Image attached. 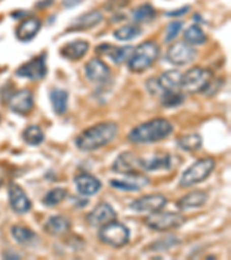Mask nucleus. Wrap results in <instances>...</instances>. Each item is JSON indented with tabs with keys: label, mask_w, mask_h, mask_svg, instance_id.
Instances as JSON below:
<instances>
[{
	"label": "nucleus",
	"mask_w": 231,
	"mask_h": 260,
	"mask_svg": "<svg viewBox=\"0 0 231 260\" xmlns=\"http://www.w3.org/2000/svg\"><path fill=\"white\" fill-rule=\"evenodd\" d=\"M215 168V161L212 157H204L195 161L193 165L184 171L179 179V186L190 187L195 184L204 182L213 173Z\"/></svg>",
	"instance_id": "obj_5"
},
{
	"label": "nucleus",
	"mask_w": 231,
	"mask_h": 260,
	"mask_svg": "<svg viewBox=\"0 0 231 260\" xmlns=\"http://www.w3.org/2000/svg\"><path fill=\"white\" fill-rule=\"evenodd\" d=\"M50 101H51L54 114L64 115L69 107V93L60 88H54L50 91Z\"/></svg>",
	"instance_id": "obj_25"
},
{
	"label": "nucleus",
	"mask_w": 231,
	"mask_h": 260,
	"mask_svg": "<svg viewBox=\"0 0 231 260\" xmlns=\"http://www.w3.org/2000/svg\"><path fill=\"white\" fill-rule=\"evenodd\" d=\"M112 170L119 175L137 173L140 169V157L132 152L119 154L112 165Z\"/></svg>",
	"instance_id": "obj_16"
},
{
	"label": "nucleus",
	"mask_w": 231,
	"mask_h": 260,
	"mask_svg": "<svg viewBox=\"0 0 231 260\" xmlns=\"http://www.w3.org/2000/svg\"><path fill=\"white\" fill-rule=\"evenodd\" d=\"M185 94L182 90H163L161 93V104L166 108H176L182 106Z\"/></svg>",
	"instance_id": "obj_30"
},
{
	"label": "nucleus",
	"mask_w": 231,
	"mask_h": 260,
	"mask_svg": "<svg viewBox=\"0 0 231 260\" xmlns=\"http://www.w3.org/2000/svg\"><path fill=\"white\" fill-rule=\"evenodd\" d=\"M180 242L182 241H180L178 237L171 235V236H167L164 238H161V240L155 241L149 246L150 249H152V251H168L170 247H174L177 244H179Z\"/></svg>",
	"instance_id": "obj_34"
},
{
	"label": "nucleus",
	"mask_w": 231,
	"mask_h": 260,
	"mask_svg": "<svg viewBox=\"0 0 231 260\" xmlns=\"http://www.w3.org/2000/svg\"><path fill=\"white\" fill-rule=\"evenodd\" d=\"M87 222L91 227L101 228L117 219V212L110 204L101 203L92 211L88 213Z\"/></svg>",
	"instance_id": "obj_12"
},
{
	"label": "nucleus",
	"mask_w": 231,
	"mask_h": 260,
	"mask_svg": "<svg viewBox=\"0 0 231 260\" xmlns=\"http://www.w3.org/2000/svg\"><path fill=\"white\" fill-rule=\"evenodd\" d=\"M180 81H182V73L177 70H169L162 73L157 79L158 86L161 90H179Z\"/></svg>",
	"instance_id": "obj_24"
},
{
	"label": "nucleus",
	"mask_w": 231,
	"mask_h": 260,
	"mask_svg": "<svg viewBox=\"0 0 231 260\" xmlns=\"http://www.w3.org/2000/svg\"><path fill=\"white\" fill-rule=\"evenodd\" d=\"M146 87H147V89H148V91L152 95H157L158 93H162L161 88H159V86H158L157 79L150 78L149 80H147Z\"/></svg>",
	"instance_id": "obj_37"
},
{
	"label": "nucleus",
	"mask_w": 231,
	"mask_h": 260,
	"mask_svg": "<svg viewBox=\"0 0 231 260\" xmlns=\"http://www.w3.org/2000/svg\"><path fill=\"white\" fill-rule=\"evenodd\" d=\"M159 54V47L156 42L146 41L137 48L127 60L128 70L133 73H142L157 60Z\"/></svg>",
	"instance_id": "obj_3"
},
{
	"label": "nucleus",
	"mask_w": 231,
	"mask_h": 260,
	"mask_svg": "<svg viewBox=\"0 0 231 260\" xmlns=\"http://www.w3.org/2000/svg\"><path fill=\"white\" fill-rule=\"evenodd\" d=\"M167 203L168 200L164 196L155 193L140 197V198L132 201L129 208L136 213H153L162 209Z\"/></svg>",
	"instance_id": "obj_11"
},
{
	"label": "nucleus",
	"mask_w": 231,
	"mask_h": 260,
	"mask_svg": "<svg viewBox=\"0 0 231 260\" xmlns=\"http://www.w3.org/2000/svg\"><path fill=\"white\" fill-rule=\"evenodd\" d=\"M118 133V125L115 121H102L88 127L75 138V146L82 152H92L115 139Z\"/></svg>",
	"instance_id": "obj_1"
},
{
	"label": "nucleus",
	"mask_w": 231,
	"mask_h": 260,
	"mask_svg": "<svg viewBox=\"0 0 231 260\" xmlns=\"http://www.w3.org/2000/svg\"><path fill=\"white\" fill-rule=\"evenodd\" d=\"M89 50V43L85 40H77L65 44L60 50V54L66 59L78 60L85 56Z\"/></svg>",
	"instance_id": "obj_22"
},
{
	"label": "nucleus",
	"mask_w": 231,
	"mask_h": 260,
	"mask_svg": "<svg viewBox=\"0 0 231 260\" xmlns=\"http://www.w3.org/2000/svg\"><path fill=\"white\" fill-rule=\"evenodd\" d=\"M142 34L140 27L133 26V24H127V26H123L113 31V36L116 40L121 42H127L137 39Z\"/></svg>",
	"instance_id": "obj_32"
},
{
	"label": "nucleus",
	"mask_w": 231,
	"mask_h": 260,
	"mask_svg": "<svg viewBox=\"0 0 231 260\" xmlns=\"http://www.w3.org/2000/svg\"><path fill=\"white\" fill-rule=\"evenodd\" d=\"M213 80V73L204 67H192L186 73L182 74L180 89L190 94L205 93Z\"/></svg>",
	"instance_id": "obj_4"
},
{
	"label": "nucleus",
	"mask_w": 231,
	"mask_h": 260,
	"mask_svg": "<svg viewBox=\"0 0 231 260\" xmlns=\"http://www.w3.org/2000/svg\"><path fill=\"white\" fill-rule=\"evenodd\" d=\"M2 185H3V179L0 178V187H2Z\"/></svg>",
	"instance_id": "obj_41"
},
{
	"label": "nucleus",
	"mask_w": 231,
	"mask_h": 260,
	"mask_svg": "<svg viewBox=\"0 0 231 260\" xmlns=\"http://www.w3.org/2000/svg\"><path fill=\"white\" fill-rule=\"evenodd\" d=\"M12 237L21 245H28L36 240L37 235L34 230L22 225H14L11 228Z\"/></svg>",
	"instance_id": "obj_27"
},
{
	"label": "nucleus",
	"mask_w": 231,
	"mask_h": 260,
	"mask_svg": "<svg viewBox=\"0 0 231 260\" xmlns=\"http://www.w3.org/2000/svg\"><path fill=\"white\" fill-rule=\"evenodd\" d=\"M74 184L79 193L85 197L96 194L102 187L101 180L90 174H80L75 176Z\"/></svg>",
	"instance_id": "obj_17"
},
{
	"label": "nucleus",
	"mask_w": 231,
	"mask_h": 260,
	"mask_svg": "<svg viewBox=\"0 0 231 260\" xmlns=\"http://www.w3.org/2000/svg\"><path fill=\"white\" fill-rule=\"evenodd\" d=\"M190 10H191L190 6H184L182 8H177V10L167 12L166 15L167 16H171V18H179V16H183V15L186 14Z\"/></svg>",
	"instance_id": "obj_38"
},
{
	"label": "nucleus",
	"mask_w": 231,
	"mask_h": 260,
	"mask_svg": "<svg viewBox=\"0 0 231 260\" xmlns=\"http://www.w3.org/2000/svg\"><path fill=\"white\" fill-rule=\"evenodd\" d=\"M183 22L182 21H172L168 24L167 28V35H166V42H170L177 37L179 31L182 30Z\"/></svg>",
	"instance_id": "obj_35"
},
{
	"label": "nucleus",
	"mask_w": 231,
	"mask_h": 260,
	"mask_svg": "<svg viewBox=\"0 0 231 260\" xmlns=\"http://www.w3.org/2000/svg\"><path fill=\"white\" fill-rule=\"evenodd\" d=\"M198 51L185 41L176 42L168 49L167 59L175 66H186L195 60Z\"/></svg>",
	"instance_id": "obj_8"
},
{
	"label": "nucleus",
	"mask_w": 231,
	"mask_h": 260,
	"mask_svg": "<svg viewBox=\"0 0 231 260\" xmlns=\"http://www.w3.org/2000/svg\"><path fill=\"white\" fill-rule=\"evenodd\" d=\"M103 21V15L97 10H92L90 12L78 16L74 19L69 28L70 31H81L87 29H92Z\"/></svg>",
	"instance_id": "obj_18"
},
{
	"label": "nucleus",
	"mask_w": 231,
	"mask_h": 260,
	"mask_svg": "<svg viewBox=\"0 0 231 260\" xmlns=\"http://www.w3.org/2000/svg\"><path fill=\"white\" fill-rule=\"evenodd\" d=\"M207 199H208V194L206 193L205 191H201V190L192 191L190 193L185 194L179 200H177L176 206H177V208H179L180 211H186V209H191V208H198V207L204 206Z\"/></svg>",
	"instance_id": "obj_21"
},
{
	"label": "nucleus",
	"mask_w": 231,
	"mask_h": 260,
	"mask_svg": "<svg viewBox=\"0 0 231 260\" xmlns=\"http://www.w3.org/2000/svg\"><path fill=\"white\" fill-rule=\"evenodd\" d=\"M184 40L191 45H201L206 43L207 36L199 24H192L184 32Z\"/></svg>",
	"instance_id": "obj_29"
},
{
	"label": "nucleus",
	"mask_w": 231,
	"mask_h": 260,
	"mask_svg": "<svg viewBox=\"0 0 231 260\" xmlns=\"http://www.w3.org/2000/svg\"><path fill=\"white\" fill-rule=\"evenodd\" d=\"M43 229L46 234L51 236H60L71 229V221L66 216L54 215L46 220Z\"/></svg>",
	"instance_id": "obj_23"
},
{
	"label": "nucleus",
	"mask_w": 231,
	"mask_h": 260,
	"mask_svg": "<svg viewBox=\"0 0 231 260\" xmlns=\"http://www.w3.org/2000/svg\"><path fill=\"white\" fill-rule=\"evenodd\" d=\"M3 257L5 259H20V255L16 254L15 252H12V251H6V252H4Z\"/></svg>",
	"instance_id": "obj_40"
},
{
	"label": "nucleus",
	"mask_w": 231,
	"mask_h": 260,
	"mask_svg": "<svg viewBox=\"0 0 231 260\" xmlns=\"http://www.w3.org/2000/svg\"><path fill=\"white\" fill-rule=\"evenodd\" d=\"M83 0H62V6L66 8H73L79 4H81Z\"/></svg>",
	"instance_id": "obj_39"
},
{
	"label": "nucleus",
	"mask_w": 231,
	"mask_h": 260,
	"mask_svg": "<svg viewBox=\"0 0 231 260\" xmlns=\"http://www.w3.org/2000/svg\"><path fill=\"white\" fill-rule=\"evenodd\" d=\"M46 74H48V66H46V57L44 53L24 62L15 71L16 77L29 79L32 81L42 80L46 77Z\"/></svg>",
	"instance_id": "obj_9"
},
{
	"label": "nucleus",
	"mask_w": 231,
	"mask_h": 260,
	"mask_svg": "<svg viewBox=\"0 0 231 260\" xmlns=\"http://www.w3.org/2000/svg\"><path fill=\"white\" fill-rule=\"evenodd\" d=\"M128 4L129 0H107L103 7L107 12H118L128 6Z\"/></svg>",
	"instance_id": "obj_36"
},
{
	"label": "nucleus",
	"mask_w": 231,
	"mask_h": 260,
	"mask_svg": "<svg viewBox=\"0 0 231 260\" xmlns=\"http://www.w3.org/2000/svg\"><path fill=\"white\" fill-rule=\"evenodd\" d=\"M172 167V156L168 153L155 154L153 156L141 158L140 157V169L145 171H158L169 170Z\"/></svg>",
	"instance_id": "obj_19"
},
{
	"label": "nucleus",
	"mask_w": 231,
	"mask_h": 260,
	"mask_svg": "<svg viewBox=\"0 0 231 260\" xmlns=\"http://www.w3.org/2000/svg\"><path fill=\"white\" fill-rule=\"evenodd\" d=\"M177 145L180 149L185 150V152H195L203 146V138L198 133L185 134V136L178 138Z\"/></svg>",
	"instance_id": "obj_26"
},
{
	"label": "nucleus",
	"mask_w": 231,
	"mask_h": 260,
	"mask_svg": "<svg viewBox=\"0 0 231 260\" xmlns=\"http://www.w3.org/2000/svg\"><path fill=\"white\" fill-rule=\"evenodd\" d=\"M8 107L11 111L21 116L30 114L34 109V95L27 88L20 89L8 100Z\"/></svg>",
	"instance_id": "obj_13"
},
{
	"label": "nucleus",
	"mask_w": 231,
	"mask_h": 260,
	"mask_svg": "<svg viewBox=\"0 0 231 260\" xmlns=\"http://www.w3.org/2000/svg\"><path fill=\"white\" fill-rule=\"evenodd\" d=\"M8 200L10 206L16 214H26L31 208L30 200L23 191V188L16 183H10L8 185Z\"/></svg>",
	"instance_id": "obj_14"
},
{
	"label": "nucleus",
	"mask_w": 231,
	"mask_h": 260,
	"mask_svg": "<svg viewBox=\"0 0 231 260\" xmlns=\"http://www.w3.org/2000/svg\"><path fill=\"white\" fill-rule=\"evenodd\" d=\"M44 132L39 125H29L28 127L24 128L22 133V139L26 144L30 146H39L44 141Z\"/></svg>",
	"instance_id": "obj_31"
},
{
	"label": "nucleus",
	"mask_w": 231,
	"mask_h": 260,
	"mask_svg": "<svg viewBox=\"0 0 231 260\" xmlns=\"http://www.w3.org/2000/svg\"><path fill=\"white\" fill-rule=\"evenodd\" d=\"M110 73V67L100 58H92L85 66L86 78L94 83H104L108 81Z\"/></svg>",
	"instance_id": "obj_15"
},
{
	"label": "nucleus",
	"mask_w": 231,
	"mask_h": 260,
	"mask_svg": "<svg viewBox=\"0 0 231 260\" xmlns=\"http://www.w3.org/2000/svg\"><path fill=\"white\" fill-rule=\"evenodd\" d=\"M155 16H156V11L150 4H144V5L138 6L132 12L134 22L138 23H148L155 19Z\"/></svg>",
	"instance_id": "obj_28"
},
{
	"label": "nucleus",
	"mask_w": 231,
	"mask_h": 260,
	"mask_svg": "<svg viewBox=\"0 0 231 260\" xmlns=\"http://www.w3.org/2000/svg\"><path fill=\"white\" fill-rule=\"evenodd\" d=\"M67 197V191L62 187H56L46 192V194L42 199V204L46 207H54L65 200Z\"/></svg>",
	"instance_id": "obj_33"
},
{
	"label": "nucleus",
	"mask_w": 231,
	"mask_h": 260,
	"mask_svg": "<svg viewBox=\"0 0 231 260\" xmlns=\"http://www.w3.org/2000/svg\"><path fill=\"white\" fill-rule=\"evenodd\" d=\"M41 21L37 18H28L23 20L15 30L16 39L21 42H29L41 30Z\"/></svg>",
	"instance_id": "obj_20"
},
{
	"label": "nucleus",
	"mask_w": 231,
	"mask_h": 260,
	"mask_svg": "<svg viewBox=\"0 0 231 260\" xmlns=\"http://www.w3.org/2000/svg\"><path fill=\"white\" fill-rule=\"evenodd\" d=\"M172 132L174 126L169 120L155 118L133 127L127 138L133 144H154L164 140Z\"/></svg>",
	"instance_id": "obj_2"
},
{
	"label": "nucleus",
	"mask_w": 231,
	"mask_h": 260,
	"mask_svg": "<svg viewBox=\"0 0 231 260\" xmlns=\"http://www.w3.org/2000/svg\"><path fill=\"white\" fill-rule=\"evenodd\" d=\"M186 222V217L180 213L162 212L161 209L150 213L145 219V224L149 229L156 232H169V230L182 227Z\"/></svg>",
	"instance_id": "obj_6"
},
{
	"label": "nucleus",
	"mask_w": 231,
	"mask_h": 260,
	"mask_svg": "<svg viewBox=\"0 0 231 260\" xmlns=\"http://www.w3.org/2000/svg\"><path fill=\"white\" fill-rule=\"evenodd\" d=\"M97 236L103 244L112 247H123L129 242L131 233L125 224L115 220L101 227Z\"/></svg>",
	"instance_id": "obj_7"
},
{
	"label": "nucleus",
	"mask_w": 231,
	"mask_h": 260,
	"mask_svg": "<svg viewBox=\"0 0 231 260\" xmlns=\"http://www.w3.org/2000/svg\"><path fill=\"white\" fill-rule=\"evenodd\" d=\"M0 120H2V117H0Z\"/></svg>",
	"instance_id": "obj_42"
},
{
	"label": "nucleus",
	"mask_w": 231,
	"mask_h": 260,
	"mask_svg": "<svg viewBox=\"0 0 231 260\" xmlns=\"http://www.w3.org/2000/svg\"><path fill=\"white\" fill-rule=\"evenodd\" d=\"M123 178L111 179L110 186L117 190L121 191H140L149 184V178L146 175H142L137 171V173L125 174Z\"/></svg>",
	"instance_id": "obj_10"
}]
</instances>
